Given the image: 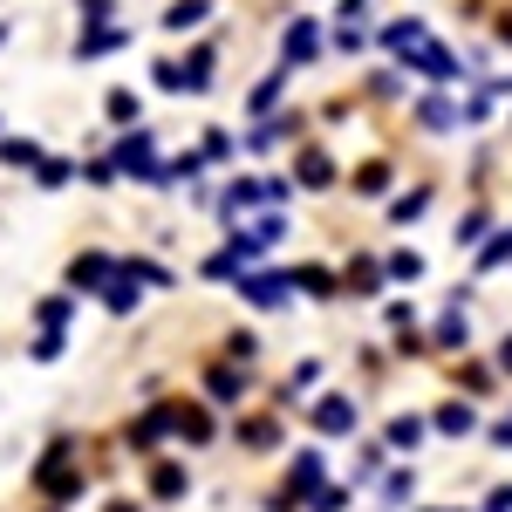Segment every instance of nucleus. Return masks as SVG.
Instances as JSON below:
<instances>
[{
    "label": "nucleus",
    "instance_id": "nucleus-1",
    "mask_svg": "<svg viewBox=\"0 0 512 512\" xmlns=\"http://www.w3.org/2000/svg\"><path fill=\"white\" fill-rule=\"evenodd\" d=\"M321 431H355V410L349 403H321Z\"/></svg>",
    "mask_w": 512,
    "mask_h": 512
},
{
    "label": "nucleus",
    "instance_id": "nucleus-2",
    "mask_svg": "<svg viewBox=\"0 0 512 512\" xmlns=\"http://www.w3.org/2000/svg\"><path fill=\"white\" fill-rule=\"evenodd\" d=\"M437 431H472V410H465V403H451V410L437 417Z\"/></svg>",
    "mask_w": 512,
    "mask_h": 512
}]
</instances>
